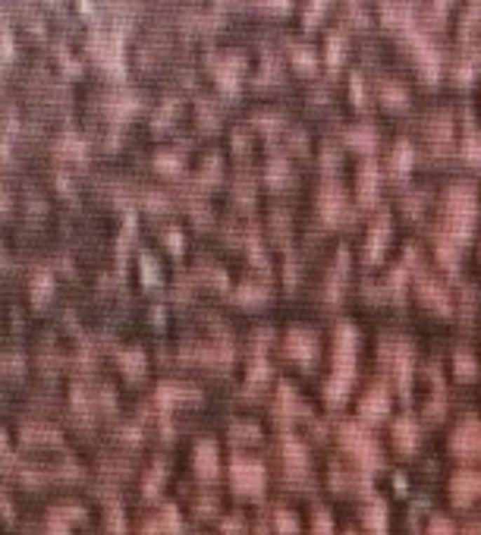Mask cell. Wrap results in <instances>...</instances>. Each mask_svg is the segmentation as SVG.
<instances>
[{
  "label": "cell",
  "mask_w": 481,
  "mask_h": 535,
  "mask_svg": "<svg viewBox=\"0 0 481 535\" xmlns=\"http://www.w3.org/2000/svg\"><path fill=\"white\" fill-rule=\"evenodd\" d=\"M343 444H346L349 450H355L362 460H374V463L381 460L378 441H374L359 422H343Z\"/></svg>",
  "instance_id": "6da1fadb"
},
{
  "label": "cell",
  "mask_w": 481,
  "mask_h": 535,
  "mask_svg": "<svg viewBox=\"0 0 481 535\" xmlns=\"http://www.w3.org/2000/svg\"><path fill=\"white\" fill-rule=\"evenodd\" d=\"M453 447H459V450L481 447V422H475V419L459 422L456 432H453Z\"/></svg>",
  "instance_id": "7a4b0ae2"
},
{
  "label": "cell",
  "mask_w": 481,
  "mask_h": 535,
  "mask_svg": "<svg viewBox=\"0 0 481 535\" xmlns=\"http://www.w3.org/2000/svg\"><path fill=\"white\" fill-rule=\"evenodd\" d=\"M387 407H390L387 384H372V388L365 390V397H362V413L365 416H381Z\"/></svg>",
  "instance_id": "3957f363"
},
{
  "label": "cell",
  "mask_w": 481,
  "mask_h": 535,
  "mask_svg": "<svg viewBox=\"0 0 481 535\" xmlns=\"http://www.w3.org/2000/svg\"><path fill=\"white\" fill-rule=\"evenodd\" d=\"M450 485L456 494H478L481 491V473H475V469H459V473H453Z\"/></svg>",
  "instance_id": "277c9868"
},
{
  "label": "cell",
  "mask_w": 481,
  "mask_h": 535,
  "mask_svg": "<svg viewBox=\"0 0 481 535\" xmlns=\"http://www.w3.org/2000/svg\"><path fill=\"white\" fill-rule=\"evenodd\" d=\"M290 347L296 350V356L309 359V356L318 350V341H315V334H311L309 328H292V334H290Z\"/></svg>",
  "instance_id": "5b68a950"
},
{
  "label": "cell",
  "mask_w": 481,
  "mask_h": 535,
  "mask_svg": "<svg viewBox=\"0 0 481 535\" xmlns=\"http://www.w3.org/2000/svg\"><path fill=\"white\" fill-rule=\"evenodd\" d=\"M419 286H421V293H425V296H431V299H438L440 305H450V293H447V286L440 284L438 277H431V274H421L419 277Z\"/></svg>",
  "instance_id": "8992f818"
},
{
  "label": "cell",
  "mask_w": 481,
  "mask_h": 535,
  "mask_svg": "<svg viewBox=\"0 0 481 535\" xmlns=\"http://www.w3.org/2000/svg\"><path fill=\"white\" fill-rule=\"evenodd\" d=\"M262 475H264V469H262V463L258 460H243V456L236 460V479L243 482V485L245 482H249V485H258Z\"/></svg>",
  "instance_id": "52a82bcc"
},
{
  "label": "cell",
  "mask_w": 481,
  "mask_h": 535,
  "mask_svg": "<svg viewBox=\"0 0 481 535\" xmlns=\"http://www.w3.org/2000/svg\"><path fill=\"white\" fill-rule=\"evenodd\" d=\"M415 432H419V425H415L412 416H400V419L393 422V435H396V441H400V444H406V447L412 444Z\"/></svg>",
  "instance_id": "ba28073f"
},
{
  "label": "cell",
  "mask_w": 481,
  "mask_h": 535,
  "mask_svg": "<svg viewBox=\"0 0 481 535\" xmlns=\"http://www.w3.org/2000/svg\"><path fill=\"white\" fill-rule=\"evenodd\" d=\"M365 523L372 526L374 532H384L387 529V510H384V504H374V507H368L365 510Z\"/></svg>",
  "instance_id": "9c48e42d"
},
{
  "label": "cell",
  "mask_w": 481,
  "mask_h": 535,
  "mask_svg": "<svg viewBox=\"0 0 481 535\" xmlns=\"http://www.w3.org/2000/svg\"><path fill=\"white\" fill-rule=\"evenodd\" d=\"M274 520H277V526H280V532H287V535H292V532H299V520L292 517V513L287 510L283 504H277V510H274Z\"/></svg>",
  "instance_id": "30bf717a"
},
{
  "label": "cell",
  "mask_w": 481,
  "mask_h": 535,
  "mask_svg": "<svg viewBox=\"0 0 481 535\" xmlns=\"http://www.w3.org/2000/svg\"><path fill=\"white\" fill-rule=\"evenodd\" d=\"M456 369L459 371H475V359H472V353L466 347L456 350Z\"/></svg>",
  "instance_id": "8fae6325"
},
{
  "label": "cell",
  "mask_w": 481,
  "mask_h": 535,
  "mask_svg": "<svg viewBox=\"0 0 481 535\" xmlns=\"http://www.w3.org/2000/svg\"><path fill=\"white\" fill-rule=\"evenodd\" d=\"M346 388H349V381L343 375H330V381H327V388H324V390H327L330 397H340Z\"/></svg>",
  "instance_id": "7c38bea8"
},
{
  "label": "cell",
  "mask_w": 481,
  "mask_h": 535,
  "mask_svg": "<svg viewBox=\"0 0 481 535\" xmlns=\"http://www.w3.org/2000/svg\"><path fill=\"white\" fill-rule=\"evenodd\" d=\"M428 535H453V523H450V520H444V517H438Z\"/></svg>",
  "instance_id": "4fadbf2b"
},
{
  "label": "cell",
  "mask_w": 481,
  "mask_h": 535,
  "mask_svg": "<svg viewBox=\"0 0 481 535\" xmlns=\"http://www.w3.org/2000/svg\"><path fill=\"white\" fill-rule=\"evenodd\" d=\"M283 441H287V450H290L292 456H296V460H305V444H302V441H299V438H290V435H287Z\"/></svg>",
  "instance_id": "5bb4252c"
}]
</instances>
